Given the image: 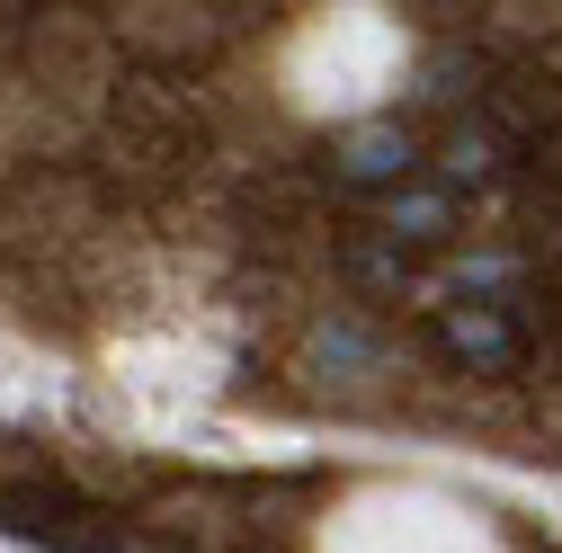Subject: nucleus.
Returning <instances> with one entry per match:
<instances>
[{
  "label": "nucleus",
  "instance_id": "f257e3e1",
  "mask_svg": "<svg viewBox=\"0 0 562 553\" xmlns=\"http://www.w3.org/2000/svg\"><path fill=\"white\" fill-rule=\"evenodd\" d=\"M438 349L456 358V366H473V375H501V366H518V321L501 313V304H447L438 313Z\"/></svg>",
  "mask_w": 562,
  "mask_h": 553
},
{
  "label": "nucleus",
  "instance_id": "f03ea898",
  "mask_svg": "<svg viewBox=\"0 0 562 553\" xmlns=\"http://www.w3.org/2000/svg\"><path fill=\"white\" fill-rule=\"evenodd\" d=\"M330 161H339V188H402L419 170V144H411L402 125H358Z\"/></svg>",
  "mask_w": 562,
  "mask_h": 553
},
{
  "label": "nucleus",
  "instance_id": "7ed1b4c3",
  "mask_svg": "<svg viewBox=\"0 0 562 553\" xmlns=\"http://www.w3.org/2000/svg\"><path fill=\"white\" fill-rule=\"evenodd\" d=\"M438 224H447V196L438 188H411V196L384 205V241H429Z\"/></svg>",
  "mask_w": 562,
  "mask_h": 553
},
{
  "label": "nucleus",
  "instance_id": "20e7f679",
  "mask_svg": "<svg viewBox=\"0 0 562 553\" xmlns=\"http://www.w3.org/2000/svg\"><path fill=\"white\" fill-rule=\"evenodd\" d=\"M313 366H384V349L367 330H348V321H330L322 339H313Z\"/></svg>",
  "mask_w": 562,
  "mask_h": 553
}]
</instances>
